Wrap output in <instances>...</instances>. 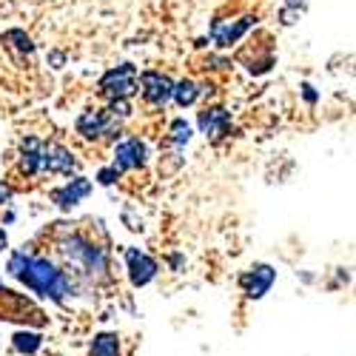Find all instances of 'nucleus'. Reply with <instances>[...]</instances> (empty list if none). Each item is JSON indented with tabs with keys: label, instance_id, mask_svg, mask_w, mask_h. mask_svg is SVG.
Wrapping results in <instances>:
<instances>
[{
	"label": "nucleus",
	"instance_id": "nucleus-7",
	"mask_svg": "<svg viewBox=\"0 0 356 356\" xmlns=\"http://www.w3.org/2000/svg\"><path fill=\"white\" fill-rule=\"evenodd\" d=\"M74 157L69 148L57 145V143H49L40 148V171H57V174H72L74 171Z\"/></svg>",
	"mask_w": 356,
	"mask_h": 356
},
{
	"label": "nucleus",
	"instance_id": "nucleus-17",
	"mask_svg": "<svg viewBox=\"0 0 356 356\" xmlns=\"http://www.w3.org/2000/svg\"><path fill=\"white\" fill-rule=\"evenodd\" d=\"M188 140H191V126H188L186 120H174V123H171V137H168V143L180 148V145H186Z\"/></svg>",
	"mask_w": 356,
	"mask_h": 356
},
{
	"label": "nucleus",
	"instance_id": "nucleus-5",
	"mask_svg": "<svg viewBox=\"0 0 356 356\" xmlns=\"http://www.w3.org/2000/svg\"><path fill=\"white\" fill-rule=\"evenodd\" d=\"M274 280H277V271L271 268V265H254L251 271H245L240 277V285H243L248 300H262V296L271 291Z\"/></svg>",
	"mask_w": 356,
	"mask_h": 356
},
{
	"label": "nucleus",
	"instance_id": "nucleus-22",
	"mask_svg": "<svg viewBox=\"0 0 356 356\" xmlns=\"http://www.w3.org/2000/svg\"><path fill=\"white\" fill-rule=\"evenodd\" d=\"M6 245H9V240H6V231H3V228H0V251H3Z\"/></svg>",
	"mask_w": 356,
	"mask_h": 356
},
{
	"label": "nucleus",
	"instance_id": "nucleus-3",
	"mask_svg": "<svg viewBox=\"0 0 356 356\" xmlns=\"http://www.w3.org/2000/svg\"><path fill=\"white\" fill-rule=\"evenodd\" d=\"M134 88H137V72H134V66H129V63L106 72L103 80H100V92H103V95H111V97H117V100H126V97L134 92Z\"/></svg>",
	"mask_w": 356,
	"mask_h": 356
},
{
	"label": "nucleus",
	"instance_id": "nucleus-24",
	"mask_svg": "<svg viewBox=\"0 0 356 356\" xmlns=\"http://www.w3.org/2000/svg\"><path fill=\"white\" fill-rule=\"evenodd\" d=\"M288 3H291V6H302V0H288Z\"/></svg>",
	"mask_w": 356,
	"mask_h": 356
},
{
	"label": "nucleus",
	"instance_id": "nucleus-16",
	"mask_svg": "<svg viewBox=\"0 0 356 356\" xmlns=\"http://www.w3.org/2000/svg\"><path fill=\"white\" fill-rule=\"evenodd\" d=\"M197 95H200V88L191 83V80H183V83H177L174 86V92H171V97L180 103V106H191L194 100H197Z\"/></svg>",
	"mask_w": 356,
	"mask_h": 356
},
{
	"label": "nucleus",
	"instance_id": "nucleus-10",
	"mask_svg": "<svg viewBox=\"0 0 356 356\" xmlns=\"http://www.w3.org/2000/svg\"><path fill=\"white\" fill-rule=\"evenodd\" d=\"M200 129L205 131V137H211L214 143H220L231 129V114L225 108H205L200 114Z\"/></svg>",
	"mask_w": 356,
	"mask_h": 356
},
{
	"label": "nucleus",
	"instance_id": "nucleus-11",
	"mask_svg": "<svg viewBox=\"0 0 356 356\" xmlns=\"http://www.w3.org/2000/svg\"><path fill=\"white\" fill-rule=\"evenodd\" d=\"M114 168L117 171H126V168H137L145 163V143L140 140H126L117 145V154H114Z\"/></svg>",
	"mask_w": 356,
	"mask_h": 356
},
{
	"label": "nucleus",
	"instance_id": "nucleus-20",
	"mask_svg": "<svg viewBox=\"0 0 356 356\" xmlns=\"http://www.w3.org/2000/svg\"><path fill=\"white\" fill-rule=\"evenodd\" d=\"M9 38L20 40V43H17L20 49H26V51H32V43H29V38H23V32H9Z\"/></svg>",
	"mask_w": 356,
	"mask_h": 356
},
{
	"label": "nucleus",
	"instance_id": "nucleus-6",
	"mask_svg": "<svg viewBox=\"0 0 356 356\" xmlns=\"http://www.w3.org/2000/svg\"><path fill=\"white\" fill-rule=\"evenodd\" d=\"M126 265H129V277H131V282H134L137 288L148 285V282L157 277V262L148 257V254L137 251V248H129V251H126Z\"/></svg>",
	"mask_w": 356,
	"mask_h": 356
},
{
	"label": "nucleus",
	"instance_id": "nucleus-4",
	"mask_svg": "<svg viewBox=\"0 0 356 356\" xmlns=\"http://www.w3.org/2000/svg\"><path fill=\"white\" fill-rule=\"evenodd\" d=\"M117 129H120V123L114 120V117L106 111H95V108H88L80 114V120H77V131L88 140H95V137H103V134H114Z\"/></svg>",
	"mask_w": 356,
	"mask_h": 356
},
{
	"label": "nucleus",
	"instance_id": "nucleus-1",
	"mask_svg": "<svg viewBox=\"0 0 356 356\" xmlns=\"http://www.w3.org/2000/svg\"><path fill=\"white\" fill-rule=\"evenodd\" d=\"M20 280L26 282V288H32L40 296H49L54 302H63L66 293H72V282L69 277L57 268L54 262L43 259V257H32L26 265V271L20 274Z\"/></svg>",
	"mask_w": 356,
	"mask_h": 356
},
{
	"label": "nucleus",
	"instance_id": "nucleus-18",
	"mask_svg": "<svg viewBox=\"0 0 356 356\" xmlns=\"http://www.w3.org/2000/svg\"><path fill=\"white\" fill-rule=\"evenodd\" d=\"M29 259H32V254H29V251H15L12 259H9V274H12V277H20V274L26 271Z\"/></svg>",
	"mask_w": 356,
	"mask_h": 356
},
{
	"label": "nucleus",
	"instance_id": "nucleus-2",
	"mask_svg": "<svg viewBox=\"0 0 356 356\" xmlns=\"http://www.w3.org/2000/svg\"><path fill=\"white\" fill-rule=\"evenodd\" d=\"M60 257L72 265V268H77L80 277H88V280L106 277V271H108L106 251L92 245L88 240H83L80 234H72L66 240H60Z\"/></svg>",
	"mask_w": 356,
	"mask_h": 356
},
{
	"label": "nucleus",
	"instance_id": "nucleus-8",
	"mask_svg": "<svg viewBox=\"0 0 356 356\" xmlns=\"http://www.w3.org/2000/svg\"><path fill=\"white\" fill-rule=\"evenodd\" d=\"M254 23H257V17H251V15H245V17H240V20H217V23L211 26V38H214V43H220V46H231V43L240 40Z\"/></svg>",
	"mask_w": 356,
	"mask_h": 356
},
{
	"label": "nucleus",
	"instance_id": "nucleus-19",
	"mask_svg": "<svg viewBox=\"0 0 356 356\" xmlns=\"http://www.w3.org/2000/svg\"><path fill=\"white\" fill-rule=\"evenodd\" d=\"M117 177H120V171H117V168H103V171L97 174V180H100L103 186H111V183L117 180Z\"/></svg>",
	"mask_w": 356,
	"mask_h": 356
},
{
	"label": "nucleus",
	"instance_id": "nucleus-23",
	"mask_svg": "<svg viewBox=\"0 0 356 356\" xmlns=\"http://www.w3.org/2000/svg\"><path fill=\"white\" fill-rule=\"evenodd\" d=\"M305 100H308V103H314V100H316V95L311 92V86H305Z\"/></svg>",
	"mask_w": 356,
	"mask_h": 356
},
{
	"label": "nucleus",
	"instance_id": "nucleus-15",
	"mask_svg": "<svg viewBox=\"0 0 356 356\" xmlns=\"http://www.w3.org/2000/svg\"><path fill=\"white\" fill-rule=\"evenodd\" d=\"M12 342H15V348H17L20 353L32 356V353H38V350H40V345H43V337H40V334H32V331H17Z\"/></svg>",
	"mask_w": 356,
	"mask_h": 356
},
{
	"label": "nucleus",
	"instance_id": "nucleus-21",
	"mask_svg": "<svg viewBox=\"0 0 356 356\" xmlns=\"http://www.w3.org/2000/svg\"><path fill=\"white\" fill-rule=\"evenodd\" d=\"M6 200H12V188L6 183H0V202H6Z\"/></svg>",
	"mask_w": 356,
	"mask_h": 356
},
{
	"label": "nucleus",
	"instance_id": "nucleus-9",
	"mask_svg": "<svg viewBox=\"0 0 356 356\" xmlns=\"http://www.w3.org/2000/svg\"><path fill=\"white\" fill-rule=\"evenodd\" d=\"M171 92H174V83L160 74V72H145L143 74V97L154 106H165L171 100Z\"/></svg>",
	"mask_w": 356,
	"mask_h": 356
},
{
	"label": "nucleus",
	"instance_id": "nucleus-13",
	"mask_svg": "<svg viewBox=\"0 0 356 356\" xmlns=\"http://www.w3.org/2000/svg\"><path fill=\"white\" fill-rule=\"evenodd\" d=\"M40 148H43V143H40L38 137H26V140H23L20 165H23L26 174H38V171H40Z\"/></svg>",
	"mask_w": 356,
	"mask_h": 356
},
{
	"label": "nucleus",
	"instance_id": "nucleus-12",
	"mask_svg": "<svg viewBox=\"0 0 356 356\" xmlns=\"http://www.w3.org/2000/svg\"><path fill=\"white\" fill-rule=\"evenodd\" d=\"M88 191H92V183L83 180V177H77V180H72L69 186L51 191V200L60 205V209H74L83 197H88Z\"/></svg>",
	"mask_w": 356,
	"mask_h": 356
},
{
	"label": "nucleus",
	"instance_id": "nucleus-14",
	"mask_svg": "<svg viewBox=\"0 0 356 356\" xmlns=\"http://www.w3.org/2000/svg\"><path fill=\"white\" fill-rule=\"evenodd\" d=\"M120 337L117 334H97L92 348H88V356H120Z\"/></svg>",
	"mask_w": 356,
	"mask_h": 356
}]
</instances>
